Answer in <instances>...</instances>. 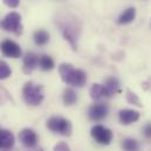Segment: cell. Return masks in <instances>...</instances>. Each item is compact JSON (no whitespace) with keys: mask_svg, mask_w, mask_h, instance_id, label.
I'll return each instance as SVG.
<instances>
[{"mask_svg":"<svg viewBox=\"0 0 151 151\" xmlns=\"http://www.w3.org/2000/svg\"><path fill=\"white\" fill-rule=\"evenodd\" d=\"M59 73L63 82L73 87H83L87 82V75L83 70L75 69L70 63H62L59 67Z\"/></svg>","mask_w":151,"mask_h":151,"instance_id":"cell-1","label":"cell"},{"mask_svg":"<svg viewBox=\"0 0 151 151\" xmlns=\"http://www.w3.org/2000/svg\"><path fill=\"white\" fill-rule=\"evenodd\" d=\"M22 97L24 101L29 106H39L43 101V89L40 84L33 82H27L22 88Z\"/></svg>","mask_w":151,"mask_h":151,"instance_id":"cell-2","label":"cell"},{"mask_svg":"<svg viewBox=\"0 0 151 151\" xmlns=\"http://www.w3.org/2000/svg\"><path fill=\"white\" fill-rule=\"evenodd\" d=\"M47 128L54 132L62 136H70L72 135V123L60 116H53L47 121Z\"/></svg>","mask_w":151,"mask_h":151,"instance_id":"cell-3","label":"cell"},{"mask_svg":"<svg viewBox=\"0 0 151 151\" xmlns=\"http://www.w3.org/2000/svg\"><path fill=\"white\" fill-rule=\"evenodd\" d=\"M0 27L6 31L14 33L15 35H20L22 33V25H21V15L17 12L8 13L0 24Z\"/></svg>","mask_w":151,"mask_h":151,"instance_id":"cell-4","label":"cell"},{"mask_svg":"<svg viewBox=\"0 0 151 151\" xmlns=\"http://www.w3.org/2000/svg\"><path fill=\"white\" fill-rule=\"evenodd\" d=\"M91 136L93 138L103 145H108L110 144L111 139H113V132L111 130H109L108 128L103 127V125H95L91 128Z\"/></svg>","mask_w":151,"mask_h":151,"instance_id":"cell-5","label":"cell"},{"mask_svg":"<svg viewBox=\"0 0 151 151\" xmlns=\"http://www.w3.org/2000/svg\"><path fill=\"white\" fill-rule=\"evenodd\" d=\"M0 49L5 56L11 59H18L21 56V53H22L20 46L12 40H4L0 43Z\"/></svg>","mask_w":151,"mask_h":151,"instance_id":"cell-6","label":"cell"},{"mask_svg":"<svg viewBox=\"0 0 151 151\" xmlns=\"http://www.w3.org/2000/svg\"><path fill=\"white\" fill-rule=\"evenodd\" d=\"M108 111H109V108L106 103H96L89 108L88 116L91 121H102L107 117Z\"/></svg>","mask_w":151,"mask_h":151,"instance_id":"cell-7","label":"cell"},{"mask_svg":"<svg viewBox=\"0 0 151 151\" xmlns=\"http://www.w3.org/2000/svg\"><path fill=\"white\" fill-rule=\"evenodd\" d=\"M19 139L25 147L33 148L38 143V135L34 130H32L29 128H26V129H24L19 132Z\"/></svg>","mask_w":151,"mask_h":151,"instance_id":"cell-8","label":"cell"},{"mask_svg":"<svg viewBox=\"0 0 151 151\" xmlns=\"http://www.w3.org/2000/svg\"><path fill=\"white\" fill-rule=\"evenodd\" d=\"M14 136L9 130L0 131V151H11L14 147Z\"/></svg>","mask_w":151,"mask_h":151,"instance_id":"cell-9","label":"cell"},{"mask_svg":"<svg viewBox=\"0 0 151 151\" xmlns=\"http://www.w3.org/2000/svg\"><path fill=\"white\" fill-rule=\"evenodd\" d=\"M38 65H39V56L35 53H33V52H28L25 55V58H24V67H22L24 73L27 74V75H29L35 69V67Z\"/></svg>","mask_w":151,"mask_h":151,"instance_id":"cell-10","label":"cell"},{"mask_svg":"<svg viewBox=\"0 0 151 151\" xmlns=\"http://www.w3.org/2000/svg\"><path fill=\"white\" fill-rule=\"evenodd\" d=\"M118 118L122 124L128 125V124H131V123L138 121L139 113L136 110H132V109H123L118 113Z\"/></svg>","mask_w":151,"mask_h":151,"instance_id":"cell-11","label":"cell"},{"mask_svg":"<svg viewBox=\"0 0 151 151\" xmlns=\"http://www.w3.org/2000/svg\"><path fill=\"white\" fill-rule=\"evenodd\" d=\"M90 97L93 100H100L102 97H109V96H108V91L104 86L95 83L90 88Z\"/></svg>","mask_w":151,"mask_h":151,"instance_id":"cell-12","label":"cell"},{"mask_svg":"<svg viewBox=\"0 0 151 151\" xmlns=\"http://www.w3.org/2000/svg\"><path fill=\"white\" fill-rule=\"evenodd\" d=\"M104 87H106V89L108 91V96L110 97V96L115 95L118 91V89H119V81L116 77H114V76L113 77H109V78L106 80Z\"/></svg>","mask_w":151,"mask_h":151,"instance_id":"cell-13","label":"cell"},{"mask_svg":"<svg viewBox=\"0 0 151 151\" xmlns=\"http://www.w3.org/2000/svg\"><path fill=\"white\" fill-rule=\"evenodd\" d=\"M136 17V9L134 7H129L128 9H125L118 18V24L121 25H125V24H129Z\"/></svg>","mask_w":151,"mask_h":151,"instance_id":"cell-14","label":"cell"},{"mask_svg":"<svg viewBox=\"0 0 151 151\" xmlns=\"http://www.w3.org/2000/svg\"><path fill=\"white\" fill-rule=\"evenodd\" d=\"M39 66L42 70L48 72L54 68V61L49 55H41L39 58Z\"/></svg>","mask_w":151,"mask_h":151,"instance_id":"cell-15","label":"cell"},{"mask_svg":"<svg viewBox=\"0 0 151 151\" xmlns=\"http://www.w3.org/2000/svg\"><path fill=\"white\" fill-rule=\"evenodd\" d=\"M49 41V34L45 29H38L34 33V42L38 46H45Z\"/></svg>","mask_w":151,"mask_h":151,"instance_id":"cell-16","label":"cell"},{"mask_svg":"<svg viewBox=\"0 0 151 151\" xmlns=\"http://www.w3.org/2000/svg\"><path fill=\"white\" fill-rule=\"evenodd\" d=\"M77 101V94L72 89V88H67L63 91V102L66 106H73L75 104Z\"/></svg>","mask_w":151,"mask_h":151,"instance_id":"cell-17","label":"cell"},{"mask_svg":"<svg viewBox=\"0 0 151 151\" xmlns=\"http://www.w3.org/2000/svg\"><path fill=\"white\" fill-rule=\"evenodd\" d=\"M122 149L124 151H139V143L134 138H125L122 142Z\"/></svg>","mask_w":151,"mask_h":151,"instance_id":"cell-18","label":"cell"},{"mask_svg":"<svg viewBox=\"0 0 151 151\" xmlns=\"http://www.w3.org/2000/svg\"><path fill=\"white\" fill-rule=\"evenodd\" d=\"M12 74L11 67L8 66L7 62H5L4 60H0V80H5L7 77H9Z\"/></svg>","mask_w":151,"mask_h":151,"instance_id":"cell-19","label":"cell"},{"mask_svg":"<svg viewBox=\"0 0 151 151\" xmlns=\"http://www.w3.org/2000/svg\"><path fill=\"white\" fill-rule=\"evenodd\" d=\"M127 99H128V102H129V103H132V104L138 106V107H141V106H142V104H141V102H139V99L137 97V95H136V94H134V93H131L130 90L128 91Z\"/></svg>","mask_w":151,"mask_h":151,"instance_id":"cell-20","label":"cell"},{"mask_svg":"<svg viewBox=\"0 0 151 151\" xmlns=\"http://www.w3.org/2000/svg\"><path fill=\"white\" fill-rule=\"evenodd\" d=\"M143 135L147 139H151V123H148L143 128Z\"/></svg>","mask_w":151,"mask_h":151,"instance_id":"cell-21","label":"cell"},{"mask_svg":"<svg viewBox=\"0 0 151 151\" xmlns=\"http://www.w3.org/2000/svg\"><path fill=\"white\" fill-rule=\"evenodd\" d=\"M54 151H70V148L66 143L61 142V143H59L54 147Z\"/></svg>","mask_w":151,"mask_h":151,"instance_id":"cell-22","label":"cell"},{"mask_svg":"<svg viewBox=\"0 0 151 151\" xmlns=\"http://www.w3.org/2000/svg\"><path fill=\"white\" fill-rule=\"evenodd\" d=\"M2 1H4V4H5L6 6H8V7H11V8H15V7H18L19 4H20V0H2Z\"/></svg>","mask_w":151,"mask_h":151,"instance_id":"cell-23","label":"cell"},{"mask_svg":"<svg viewBox=\"0 0 151 151\" xmlns=\"http://www.w3.org/2000/svg\"><path fill=\"white\" fill-rule=\"evenodd\" d=\"M0 131H1V128H0Z\"/></svg>","mask_w":151,"mask_h":151,"instance_id":"cell-24","label":"cell"}]
</instances>
